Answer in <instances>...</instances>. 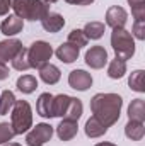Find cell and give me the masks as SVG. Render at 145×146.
Returning a JSON list of instances; mask_svg holds the SVG:
<instances>
[{
    "label": "cell",
    "mask_w": 145,
    "mask_h": 146,
    "mask_svg": "<svg viewBox=\"0 0 145 146\" xmlns=\"http://www.w3.org/2000/svg\"><path fill=\"white\" fill-rule=\"evenodd\" d=\"M123 107V99L118 94H96L91 100V110L106 127L118 122Z\"/></svg>",
    "instance_id": "6da1fadb"
},
{
    "label": "cell",
    "mask_w": 145,
    "mask_h": 146,
    "mask_svg": "<svg viewBox=\"0 0 145 146\" xmlns=\"http://www.w3.org/2000/svg\"><path fill=\"white\" fill-rule=\"evenodd\" d=\"M10 9L22 21H41L50 12V5L43 0H10Z\"/></svg>",
    "instance_id": "7a4b0ae2"
},
{
    "label": "cell",
    "mask_w": 145,
    "mask_h": 146,
    "mask_svg": "<svg viewBox=\"0 0 145 146\" xmlns=\"http://www.w3.org/2000/svg\"><path fill=\"white\" fill-rule=\"evenodd\" d=\"M10 126L15 134L28 133L33 127V110L29 102L26 100H15L14 107L10 110Z\"/></svg>",
    "instance_id": "3957f363"
},
{
    "label": "cell",
    "mask_w": 145,
    "mask_h": 146,
    "mask_svg": "<svg viewBox=\"0 0 145 146\" xmlns=\"http://www.w3.org/2000/svg\"><path fill=\"white\" fill-rule=\"evenodd\" d=\"M111 46L116 54V58L126 61L135 54V39L132 33H128L125 27L121 29H113L111 33Z\"/></svg>",
    "instance_id": "277c9868"
},
{
    "label": "cell",
    "mask_w": 145,
    "mask_h": 146,
    "mask_svg": "<svg viewBox=\"0 0 145 146\" xmlns=\"http://www.w3.org/2000/svg\"><path fill=\"white\" fill-rule=\"evenodd\" d=\"M53 56V48L46 42V41H36L29 46L28 49V61H29V68H36L39 70L43 65H46Z\"/></svg>",
    "instance_id": "5b68a950"
},
{
    "label": "cell",
    "mask_w": 145,
    "mask_h": 146,
    "mask_svg": "<svg viewBox=\"0 0 145 146\" xmlns=\"http://www.w3.org/2000/svg\"><path fill=\"white\" fill-rule=\"evenodd\" d=\"M53 136V127L46 122L36 124V127H33L28 136H26V143L28 146H43L44 143H48Z\"/></svg>",
    "instance_id": "8992f818"
},
{
    "label": "cell",
    "mask_w": 145,
    "mask_h": 146,
    "mask_svg": "<svg viewBox=\"0 0 145 146\" xmlns=\"http://www.w3.org/2000/svg\"><path fill=\"white\" fill-rule=\"evenodd\" d=\"M85 63L91 68H94V70H101L108 63V53H106V49L103 46H92L85 53Z\"/></svg>",
    "instance_id": "52a82bcc"
},
{
    "label": "cell",
    "mask_w": 145,
    "mask_h": 146,
    "mask_svg": "<svg viewBox=\"0 0 145 146\" xmlns=\"http://www.w3.org/2000/svg\"><path fill=\"white\" fill-rule=\"evenodd\" d=\"M21 49H22V42L19 39H5V41H0V63L5 65L7 61H12Z\"/></svg>",
    "instance_id": "ba28073f"
},
{
    "label": "cell",
    "mask_w": 145,
    "mask_h": 146,
    "mask_svg": "<svg viewBox=\"0 0 145 146\" xmlns=\"http://www.w3.org/2000/svg\"><path fill=\"white\" fill-rule=\"evenodd\" d=\"M126 19H128V14L123 7H118V5H113L109 7L108 12H106V24L113 29H121L125 27L126 24Z\"/></svg>",
    "instance_id": "9c48e42d"
},
{
    "label": "cell",
    "mask_w": 145,
    "mask_h": 146,
    "mask_svg": "<svg viewBox=\"0 0 145 146\" xmlns=\"http://www.w3.org/2000/svg\"><path fill=\"white\" fill-rule=\"evenodd\" d=\"M68 85L79 92H84L92 85V76L91 73L84 72V70H73L68 75Z\"/></svg>",
    "instance_id": "30bf717a"
},
{
    "label": "cell",
    "mask_w": 145,
    "mask_h": 146,
    "mask_svg": "<svg viewBox=\"0 0 145 146\" xmlns=\"http://www.w3.org/2000/svg\"><path fill=\"white\" fill-rule=\"evenodd\" d=\"M22 27H24V21H22L21 17H17L15 14H14V15H9V17L3 19V22L0 24L2 34H5V36H9V37L19 34V33L22 31Z\"/></svg>",
    "instance_id": "8fae6325"
},
{
    "label": "cell",
    "mask_w": 145,
    "mask_h": 146,
    "mask_svg": "<svg viewBox=\"0 0 145 146\" xmlns=\"http://www.w3.org/2000/svg\"><path fill=\"white\" fill-rule=\"evenodd\" d=\"M41 26H43V29L48 31V33H58L60 29H63L65 19H63L60 14H56V12H48V14L41 19Z\"/></svg>",
    "instance_id": "7c38bea8"
},
{
    "label": "cell",
    "mask_w": 145,
    "mask_h": 146,
    "mask_svg": "<svg viewBox=\"0 0 145 146\" xmlns=\"http://www.w3.org/2000/svg\"><path fill=\"white\" fill-rule=\"evenodd\" d=\"M77 131H79V126H77V121H68V119H62V122L58 124L56 127V134L62 141H70L77 136Z\"/></svg>",
    "instance_id": "4fadbf2b"
},
{
    "label": "cell",
    "mask_w": 145,
    "mask_h": 146,
    "mask_svg": "<svg viewBox=\"0 0 145 146\" xmlns=\"http://www.w3.org/2000/svg\"><path fill=\"white\" fill-rule=\"evenodd\" d=\"M36 112L41 117H53V95L51 94H41L36 102Z\"/></svg>",
    "instance_id": "5bb4252c"
},
{
    "label": "cell",
    "mask_w": 145,
    "mask_h": 146,
    "mask_svg": "<svg viewBox=\"0 0 145 146\" xmlns=\"http://www.w3.org/2000/svg\"><path fill=\"white\" fill-rule=\"evenodd\" d=\"M55 54L63 63H73L79 58V48L70 44V42H63L62 46H58V49L55 51Z\"/></svg>",
    "instance_id": "9a60e30c"
},
{
    "label": "cell",
    "mask_w": 145,
    "mask_h": 146,
    "mask_svg": "<svg viewBox=\"0 0 145 146\" xmlns=\"http://www.w3.org/2000/svg\"><path fill=\"white\" fill-rule=\"evenodd\" d=\"M70 102H72L70 95H65V94L53 95V117H65Z\"/></svg>",
    "instance_id": "2e32d148"
},
{
    "label": "cell",
    "mask_w": 145,
    "mask_h": 146,
    "mask_svg": "<svg viewBox=\"0 0 145 146\" xmlns=\"http://www.w3.org/2000/svg\"><path fill=\"white\" fill-rule=\"evenodd\" d=\"M39 76H41V80H43L44 83L55 85V83L60 80L62 73L58 70V66H55V65H51V63H46V65H43V66L39 68Z\"/></svg>",
    "instance_id": "e0dca14e"
},
{
    "label": "cell",
    "mask_w": 145,
    "mask_h": 146,
    "mask_svg": "<svg viewBox=\"0 0 145 146\" xmlns=\"http://www.w3.org/2000/svg\"><path fill=\"white\" fill-rule=\"evenodd\" d=\"M125 134L126 138H130L132 141H140L145 136V126L144 122L138 121H128L125 126Z\"/></svg>",
    "instance_id": "ac0fdd59"
},
{
    "label": "cell",
    "mask_w": 145,
    "mask_h": 146,
    "mask_svg": "<svg viewBox=\"0 0 145 146\" xmlns=\"http://www.w3.org/2000/svg\"><path fill=\"white\" fill-rule=\"evenodd\" d=\"M128 121H145V102L142 99H135L128 106Z\"/></svg>",
    "instance_id": "d6986e66"
},
{
    "label": "cell",
    "mask_w": 145,
    "mask_h": 146,
    "mask_svg": "<svg viewBox=\"0 0 145 146\" xmlns=\"http://www.w3.org/2000/svg\"><path fill=\"white\" fill-rule=\"evenodd\" d=\"M106 131H108V127H106L101 121H97L94 115L85 122V134H87L89 138H99V136L106 134Z\"/></svg>",
    "instance_id": "ffe728a7"
},
{
    "label": "cell",
    "mask_w": 145,
    "mask_h": 146,
    "mask_svg": "<svg viewBox=\"0 0 145 146\" xmlns=\"http://www.w3.org/2000/svg\"><path fill=\"white\" fill-rule=\"evenodd\" d=\"M38 88V80L33 75H22L17 78V90L22 94H33Z\"/></svg>",
    "instance_id": "44dd1931"
},
{
    "label": "cell",
    "mask_w": 145,
    "mask_h": 146,
    "mask_svg": "<svg viewBox=\"0 0 145 146\" xmlns=\"http://www.w3.org/2000/svg\"><path fill=\"white\" fill-rule=\"evenodd\" d=\"M126 73V61L119 60V58H114L108 66V76L113 80H119L123 75Z\"/></svg>",
    "instance_id": "7402d4cb"
},
{
    "label": "cell",
    "mask_w": 145,
    "mask_h": 146,
    "mask_svg": "<svg viewBox=\"0 0 145 146\" xmlns=\"http://www.w3.org/2000/svg\"><path fill=\"white\" fill-rule=\"evenodd\" d=\"M82 31H84V34H85L87 39H99V37H103V34H104V24L103 22H97V21L87 22Z\"/></svg>",
    "instance_id": "603a6c76"
},
{
    "label": "cell",
    "mask_w": 145,
    "mask_h": 146,
    "mask_svg": "<svg viewBox=\"0 0 145 146\" xmlns=\"http://www.w3.org/2000/svg\"><path fill=\"white\" fill-rule=\"evenodd\" d=\"M14 104H15V95H14V92L3 90V92L0 94V115L9 114V112L12 110V107H14Z\"/></svg>",
    "instance_id": "cb8c5ba5"
},
{
    "label": "cell",
    "mask_w": 145,
    "mask_h": 146,
    "mask_svg": "<svg viewBox=\"0 0 145 146\" xmlns=\"http://www.w3.org/2000/svg\"><path fill=\"white\" fill-rule=\"evenodd\" d=\"M82 110H84V106H82L80 99L72 97V102H70L68 110H67V114H65L63 119H68V121H79V119L82 117Z\"/></svg>",
    "instance_id": "d4e9b609"
},
{
    "label": "cell",
    "mask_w": 145,
    "mask_h": 146,
    "mask_svg": "<svg viewBox=\"0 0 145 146\" xmlns=\"http://www.w3.org/2000/svg\"><path fill=\"white\" fill-rule=\"evenodd\" d=\"M128 85L132 90L135 92H145V85H144V70H135V72L130 75L128 78Z\"/></svg>",
    "instance_id": "484cf974"
},
{
    "label": "cell",
    "mask_w": 145,
    "mask_h": 146,
    "mask_svg": "<svg viewBox=\"0 0 145 146\" xmlns=\"http://www.w3.org/2000/svg\"><path fill=\"white\" fill-rule=\"evenodd\" d=\"M12 66L15 68V70H19V72H26V70H29V61H28V49L26 48H22L17 54H15V58L12 60Z\"/></svg>",
    "instance_id": "4316f807"
},
{
    "label": "cell",
    "mask_w": 145,
    "mask_h": 146,
    "mask_svg": "<svg viewBox=\"0 0 145 146\" xmlns=\"http://www.w3.org/2000/svg\"><path fill=\"white\" fill-rule=\"evenodd\" d=\"M135 21H145V0H128Z\"/></svg>",
    "instance_id": "83f0119b"
},
{
    "label": "cell",
    "mask_w": 145,
    "mask_h": 146,
    "mask_svg": "<svg viewBox=\"0 0 145 146\" xmlns=\"http://www.w3.org/2000/svg\"><path fill=\"white\" fill-rule=\"evenodd\" d=\"M87 37H85V34H84V31L82 29H73V31H70V34H68V41L67 42H70V44H73V46H77L79 49L80 48H84L85 44H87Z\"/></svg>",
    "instance_id": "f1b7e54d"
},
{
    "label": "cell",
    "mask_w": 145,
    "mask_h": 146,
    "mask_svg": "<svg viewBox=\"0 0 145 146\" xmlns=\"http://www.w3.org/2000/svg\"><path fill=\"white\" fill-rule=\"evenodd\" d=\"M15 136L12 126L9 122H0V145H5L9 141H12V138Z\"/></svg>",
    "instance_id": "f546056e"
},
{
    "label": "cell",
    "mask_w": 145,
    "mask_h": 146,
    "mask_svg": "<svg viewBox=\"0 0 145 146\" xmlns=\"http://www.w3.org/2000/svg\"><path fill=\"white\" fill-rule=\"evenodd\" d=\"M132 36L137 37V39H140V41H144L145 39V21H135Z\"/></svg>",
    "instance_id": "4dcf8cb0"
},
{
    "label": "cell",
    "mask_w": 145,
    "mask_h": 146,
    "mask_svg": "<svg viewBox=\"0 0 145 146\" xmlns=\"http://www.w3.org/2000/svg\"><path fill=\"white\" fill-rule=\"evenodd\" d=\"M10 9V0H0V15H7Z\"/></svg>",
    "instance_id": "1f68e13d"
},
{
    "label": "cell",
    "mask_w": 145,
    "mask_h": 146,
    "mask_svg": "<svg viewBox=\"0 0 145 146\" xmlns=\"http://www.w3.org/2000/svg\"><path fill=\"white\" fill-rule=\"evenodd\" d=\"M67 3H72V5H91L94 0H65Z\"/></svg>",
    "instance_id": "d6a6232c"
},
{
    "label": "cell",
    "mask_w": 145,
    "mask_h": 146,
    "mask_svg": "<svg viewBox=\"0 0 145 146\" xmlns=\"http://www.w3.org/2000/svg\"><path fill=\"white\" fill-rule=\"evenodd\" d=\"M9 68L3 65V63H0V80H5V78H9Z\"/></svg>",
    "instance_id": "836d02e7"
},
{
    "label": "cell",
    "mask_w": 145,
    "mask_h": 146,
    "mask_svg": "<svg viewBox=\"0 0 145 146\" xmlns=\"http://www.w3.org/2000/svg\"><path fill=\"white\" fill-rule=\"evenodd\" d=\"M96 146H116L114 143H108V141H104V143H97Z\"/></svg>",
    "instance_id": "e575fe53"
},
{
    "label": "cell",
    "mask_w": 145,
    "mask_h": 146,
    "mask_svg": "<svg viewBox=\"0 0 145 146\" xmlns=\"http://www.w3.org/2000/svg\"><path fill=\"white\" fill-rule=\"evenodd\" d=\"M5 146H21L19 143H5Z\"/></svg>",
    "instance_id": "d590c367"
},
{
    "label": "cell",
    "mask_w": 145,
    "mask_h": 146,
    "mask_svg": "<svg viewBox=\"0 0 145 146\" xmlns=\"http://www.w3.org/2000/svg\"><path fill=\"white\" fill-rule=\"evenodd\" d=\"M43 2H46V3H48V5H50V3H55V2H56V0H43Z\"/></svg>",
    "instance_id": "8d00e7d4"
}]
</instances>
